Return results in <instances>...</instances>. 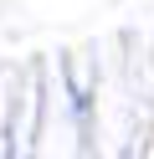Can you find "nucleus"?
Instances as JSON below:
<instances>
[]
</instances>
